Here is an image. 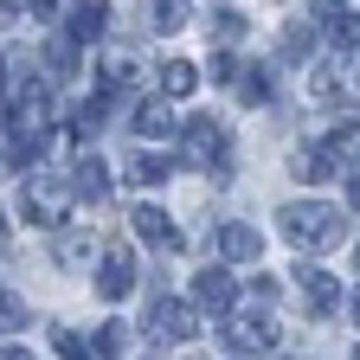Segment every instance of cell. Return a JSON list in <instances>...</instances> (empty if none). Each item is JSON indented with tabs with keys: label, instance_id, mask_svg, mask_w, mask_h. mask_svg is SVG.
<instances>
[{
	"label": "cell",
	"instance_id": "cell-1",
	"mask_svg": "<svg viewBox=\"0 0 360 360\" xmlns=\"http://www.w3.org/2000/svg\"><path fill=\"white\" fill-rule=\"evenodd\" d=\"M277 225H283V238H290L296 251H335V245H347V212H341V206H322V200L283 206Z\"/></svg>",
	"mask_w": 360,
	"mask_h": 360
},
{
	"label": "cell",
	"instance_id": "cell-2",
	"mask_svg": "<svg viewBox=\"0 0 360 360\" xmlns=\"http://www.w3.org/2000/svg\"><path fill=\"white\" fill-rule=\"evenodd\" d=\"M180 155H187L193 167H206L212 180H232V129H225L219 116H193L187 135H180Z\"/></svg>",
	"mask_w": 360,
	"mask_h": 360
},
{
	"label": "cell",
	"instance_id": "cell-3",
	"mask_svg": "<svg viewBox=\"0 0 360 360\" xmlns=\"http://www.w3.org/2000/svg\"><path fill=\"white\" fill-rule=\"evenodd\" d=\"M20 212H26L32 225H45V232H65L71 187H65L58 174H39V180H26V193H20Z\"/></svg>",
	"mask_w": 360,
	"mask_h": 360
},
{
	"label": "cell",
	"instance_id": "cell-4",
	"mask_svg": "<svg viewBox=\"0 0 360 360\" xmlns=\"http://www.w3.org/2000/svg\"><path fill=\"white\" fill-rule=\"evenodd\" d=\"M283 341V328H277V315H264V309H251V315H232V322H225V347L232 354H270Z\"/></svg>",
	"mask_w": 360,
	"mask_h": 360
},
{
	"label": "cell",
	"instance_id": "cell-5",
	"mask_svg": "<svg viewBox=\"0 0 360 360\" xmlns=\"http://www.w3.org/2000/svg\"><path fill=\"white\" fill-rule=\"evenodd\" d=\"M296 290H302V302H309V315H335V309L347 302V290H341V277H335V270H315V264H302V270H296Z\"/></svg>",
	"mask_w": 360,
	"mask_h": 360
},
{
	"label": "cell",
	"instance_id": "cell-6",
	"mask_svg": "<svg viewBox=\"0 0 360 360\" xmlns=\"http://www.w3.org/2000/svg\"><path fill=\"white\" fill-rule=\"evenodd\" d=\"M13 129H20V142H39V135L52 129V90L26 84V90H20V103H13Z\"/></svg>",
	"mask_w": 360,
	"mask_h": 360
},
{
	"label": "cell",
	"instance_id": "cell-7",
	"mask_svg": "<svg viewBox=\"0 0 360 360\" xmlns=\"http://www.w3.org/2000/svg\"><path fill=\"white\" fill-rule=\"evenodd\" d=\"M148 328H155V341H187V335L200 328V309H193V302L161 296V302L148 309Z\"/></svg>",
	"mask_w": 360,
	"mask_h": 360
},
{
	"label": "cell",
	"instance_id": "cell-8",
	"mask_svg": "<svg viewBox=\"0 0 360 360\" xmlns=\"http://www.w3.org/2000/svg\"><path fill=\"white\" fill-rule=\"evenodd\" d=\"M135 290V251L129 245H116V251H103V270H97V296L103 302H122Z\"/></svg>",
	"mask_w": 360,
	"mask_h": 360
},
{
	"label": "cell",
	"instance_id": "cell-9",
	"mask_svg": "<svg viewBox=\"0 0 360 360\" xmlns=\"http://www.w3.org/2000/svg\"><path fill=\"white\" fill-rule=\"evenodd\" d=\"M103 32H110V0H77L71 20H65V39L71 45H97Z\"/></svg>",
	"mask_w": 360,
	"mask_h": 360
},
{
	"label": "cell",
	"instance_id": "cell-10",
	"mask_svg": "<svg viewBox=\"0 0 360 360\" xmlns=\"http://www.w3.org/2000/svg\"><path fill=\"white\" fill-rule=\"evenodd\" d=\"M187 302H193V309H212V315H225V309L238 302V283H232V270H200Z\"/></svg>",
	"mask_w": 360,
	"mask_h": 360
},
{
	"label": "cell",
	"instance_id": "cell-11",
	"mask_svg": "<svg viewBox=\"0 0 360 360\" xmlns=\"http://www.w3.org/2000/svg\"><path fill=\"white\" fill-rule=\"evenodd\" d=\"M129 232L142 238V245H155V251H180V232H174V219H167L161 206H135Z\"/></svg>",
	"mask_w": 360,
	"mask_h": 360
},
{
	"label": "cell",
	"instance_id": "cell-12",
	"mask_svg": "<svg viewBox=\"0 0 360 360\" xmlns=\"http://www.w3.org/2000/svg\"><path fill=\"white\" fill-rule=\"evenodd\" d=\"M65 187H71V200H90V206H103V200H110V167H103L97 155H84V161L71 167V180H65Z\"/></svg>",
	"mask_w": 360,
	"mask_h": 360
},
{
	"label": "cell",
	"instance_id": "cell-13",
	"mask_svg": "<svg viewBox=\"0 0 360 360\" xmlns=\"http://www.w3.org/2000/svg\"><path fill=\"white\" fill-rule=\"evenodd\" d=\"M347 84H354V58H328V65H315L309 97H315V103H341V97H347Z\"/></svg>",
	"mask_w": 360,
	"mask_h": 360
},
{
	"label": "cell",
	"instance_id": "cell-14",
	"mask_svg": "<svg viewBox=\"0 0 360 360\" xmlns=\"http://www.w3.org/2000/svg\"><path fill=\"white\" fill-rule=\"evenodd\" d=\"M129 129H135V142H161V135L174 129V110L155 97V103H135L129 110Z\"/></svg>",
	"mask_w": 360,
	"mask_h": 360
},
{
	"label": "cell",
	"instance_id": "cell-15",
	"mask_svg": "<svg viewBox=\"0 0 360 360\" xmlns=\"http://www.w3.org/2000/svg\"><path fill=\"white\" fill-rule=\"evenodd\" d=\"M219 251L232 257V264H257V257H264V238L238 219V225H225V232H219Z\"/></svg>",
	"mask_w": 360,
	"mask_h": 360
},
{
	"label": "cell",
	"instance_id": "cell-16",
	"mask_svg": "<svg viewBox=\"0 0 360 360\" xmlns=\"http://www.w3.org/2000/svg\"><path fill=\"white\" fill-rule=\"evenodd\" d=\"M129 180H135V187H167V180H174V161L135 148V155H129Z\"/></svg>",
	"mask_w": 360,
	"mask_h": 360
},
{
	"label": "cell",
	"instance_id": "cell-17",
	"mask_svg": "<svg viewBox=\"0 0 360 360\" xmlns=\"http://www.w3.org/2000/svg\"><path fill=\"white\" fill-rule=\"evenodd\" d=\"M193 84H200V71H193L187 58H167V65H161V103H174V97H187Z\"/></svg>",
	"mask_w": 360,
	"mask_h": 360
},
{
	"label": "cell",
	"instance_id": "cell-18",
	"mask_svg": "<svg viewBox=\"0 0 360 360\" xmlns=\"http://www.w3.org/2000/svg\"><path fill=\"white\" fill-rule=\"evenodd\" d=\"M232 90L245 103H270V77H264V65H245V71H232Z\"/></svg>",
	"mask_w": 360,
	"mask_h": 360
},
{
	"label": "cell",
	"instance_id": "cell-19",
	"mask_svg": "<svg viewBox=\"0 0 360 360\" xmlns=\"http://www.w3.org/2000/svg\"><path fill=\"white\" fill-rule=\"evenodd\" d=\"M155 32H180L187 26V0H155V20H148Z\"/></svg>",
	"mask_w": 360,
	"mask_h": 360
},
{
	"label": "cell",
	"instance_id": "cell-20",
	"mask_svg": "<svg viewBox=\"0 0 360 360\" xmlns=\"http://www.w3.org/2000/svg\"><path fill=\"white\" fill-rule=\"evenodd\" d=\"M129 84H135V65H129L122 52H110V58H103V90H129Z\"/></svg>",
	"mask_w": 360,
	"mask_h": 360
},
{
	"label": "cell",
	"instance_id": "cell-21",
	"mask_svg": "<svg viewBox=\"0 0 360 360\" xmlns=\"http://www.w3.org/2000/svg\"><path fill=\"white\" fill-rule=\"evenodd\" d=\"M13 328H26V302L0 290V335H13Z\"/></svg>",
	"mask_w": 360,
	"mask_h": 360
},
{
	"label": "cell",
	"instance_id": "cell-22",
	"mask_svg": "<svg viewBox=\"0 0 360 360\" xmlns=\"http://www.w3.org/2000/svg\"><path fill=\"white\" fill-rule=\"evenodd\" d=\"M90 257V238L84 232H58V264H84Z\"/></svg>",
	"mask_w": 360,
	"mask_h": 360
},
{
	"label": "cell",
	"instance_id": "cell-23",
	"mask_svg": "<svg viewBox=\"0 0 360 360\" xmlns=\"http://www.w3.org/2000/svg\"><path fill=\"white\" fill-rule=\"evenodd\" d=\"M309 45H315L309 26H290V32H283V52H290V58H309Z\"/></svg>",
	"mask_w": 360,
	"mask_h": 360
},
{
	"label": "cell",
	"instance_id": "cell-24",
	"mask_svg": "<svg viewBox=\"0 0 360 360\" xmlns=\"http://www.w3.org/2000/svg\"><path fill=\"white\" fill-rule=\"evenodd\" d=\"M212 20H219V26H212V32H219V45H232V39L245 32V20H238V13H212Z\"/></svg>",
	"mask_w": 360,
	"mask_h": 360
},
{
	"label": "cell",
	"instance_id": "cell-25",
	"mask_svg": "<svg viewBox=\"0 0 360 360\" xmlns=\"http://www.w3.org/2000/svg\"><path fill=\"white\" fill-rule=\"evenodd\" d=\"M354 7V0H322V13H347Z\"/></svg>",
	"mask_w": 360,
	"mask_h": 360
},
{
	"label": "cell",
	"instance_id": "cell-26",
	"mask_svg": "<svg viewBox=\"0 0 360 360\" xmlns=\"http://www.w3.org/2000/svg\"><path fill=\"white\" fill-rule=\"evenodd\" d=\"M0 360H32V354L26 347H0Z\"/></svg>",
	"mask_w": 360,
	"mask_h": 360
},
{
	"label": "cell",
	"instance_id": "cell-27",
	"mask_svg": "<svg viewBox=\"0 0 360 360\" xmlns=\"http://www.w3.org/2000/svg\"><path fill=\"white\" fill-rule=\"evenodd\" d=\"M7 238H13V232H7V219H0V251H7Z\"/></svg>",
	"mask_w": 360,
	"mask_h": 360
}]
</instances>
